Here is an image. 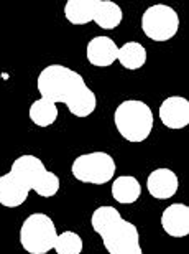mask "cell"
Returning a JSON list of instances; mask_svg holds the SVG:
<instances>
[{"mask_svg":"<svg viewBox=\"0 0 189 254\" xmlns=\"http://www.w3.org/2000/svg\"><path fill=\"white\" fill-rule=\"evenodd\" d=\"M117 60L125 69H140L146 63V50L139 42H129L119 48Z\"/></svg>","mask_w":189,"mask_h":254,"instance_id":"cell-15","label":"cell"},{"mask_svg":"<svg viewBox=\"0 0 189 254\" xmlns=\"http://www.w3.org/2000/svg\"><path fill=\"white\" fill-rule=\"evenodd\" d=\"M180 182L178 175L170 169H156L148 175L146 189L148 193L156 200H168L176 195Z\"/></svg>","mask_w":189,"mask_h":254,"instance_id":"cell-12","label":"cell"},{"mask_svg":"<svg viewBox=\"0 0 189 254\" xmlns=\"http://www.w3.org/2000/svg\"><path fill=\"white\" fill-rule=\"evenodd\" d=\"M142 30L153 42H168L180 30V17L170 5H151L142 17Z\"/></svg>","mask_w":189,"mask_h":254,"instance_id":"cell-8","label":"cell"},{"mask_svg":"<svg viewBox=\"0 0 189 254\" xmlns=\"http://www.w3.org/2000/svg\"><path fill=\"white\" fill-rule=\"evenodd\" d=\"M91 225L109 254H143L137 226L124 220L114 206L97 208L91 216Z\"/></svg>","mask_w":189,"mask_h":254,"instance_id":"cell-2","label":"cell"},{"mask_svg":"<svg viewBox=\"0 0 189 254\" xmlns=\"http://www.w3.org/2000/svg\"><path fill=\"white\" fill-rule=\"evenodd\" d=\"M83 240L78 233L74 231H63L61 235H58L54 241L56 254H81L83 253Z\"/></svg>","mask_w":189,"mask_h":254,"instance_id":"cell-17","label":"cell"},{"mask_svg":"<svg viewBox=\"0 0 189 254\" xmlns=\"http://www.w3.org/2000/svg\"><path fill=\"white\" fill-rule=\"evenodd\" d=\"M64 17L73 25L95 22L97 27L114 30L122 23L124 12L120 5L110 0H68L64 5Z\"/></svg>","mask_w":189,"mask_h":254,"instance_id":"cell-3","label":"cell"},{"mask_svg":"<svg viewBox=\"0 0 189 254\" xmlns=\"http://www.w3.org/2000/svg\"><path fill=\"white\" fill-rule=\"evenodd\" d=\"M30 119L38 127H49L58 119V108L56 104L42 98L30 106Z\"/></svg>","mask_w":189,"mask_h":254,"instance_id":"cell-16","label":"cell"},{"mask_svg":"<svg viewBox=\"0 0 189 254\" xmlns=\"http://www.w3.org/2000/svg\"><path fill=\"white\" fill-rule=\"evenodd\" d=\"M30 189L17 174L8 172L0 177V205L17 208L23 205L28 198Z\"/></svg>","mask_w":189,"mask_h":254,"instance_id":"cell-11","label":"cell"},{"mask_svg":"<svg viewBox=\"0 0 189 254\" xmlns=\"http://www.w3.org/2000/svg\"><path fill=\"white\" fill-rule=\"evenodd\" d=\"M117 53H119V47L109 37H94L86 48L89 63L97 68H107V66L114 64Z\"/></svg>","mask_w":189,"mask_h":254,"instance_id":"cell-13","label":"cell"},{"mask_svg":"<svg viewBox=\"0 0 189 254\" xmlns=\"http://www.w3.org/2000/svg\"><path fill=\"white\" fill-rule=\"evenodd\" d=\"M114 123L119 134L125 140L139 144L146 140L153 130V113L143 101L129 99L119 104L114 113Z\"/></svg>","mask_w":189,"mask_h":254,"instance_id":"cell-4","label":"cell"},{"mask_svg":"<svg viewBox=\"0 0 189 254\" xmlns=\"http://www.w3.org/2000/svg\"><path fill=\"white\" fill-rule=\"evenodd\" d=\"M163 231L171 238H186L189 235V206L173 203L161 215Z\"/></svg>","mask_w":189,"mask_h":254,"instance_id":"cell-10","label":"cell"},{"mask_svg":"<svg viewBox=\"0 0 189 254\" xmlns=\"http://www.w3.org/2000/svg\"><path fill=\"white\" fill-rule=\"evenodd\" d=\"M163 126L173 130H181L189 126V101L183 96H170L160 106Z\"/></svg>","mask_w":189,"mask_h":254,"instance_id":"cell-9","label":"cell"},{"mask_svg":"<svg viewBox=\"0 0 189 254\" xmlns=\"http://www.w3.org/2000/svg\"><path fill=\"white\" fill-rule=\"evenodd\" d=\"M117 170L115 160L107 152H91L79 155L71 165L76 180L91 185H105L114 179Z\"/></svg>","mask_w":189,"mask_h":254,"instance_id":"cell-7","label":"cell"},{"mask_svg":"<svg viewBox=\"0 0 189 254\" xmlns=\"http://www.w3.org/2000/svg\"><path fill=\"white\" fill-rule=\"evenodd\" d=\"M37 88L43 99L49 103H63L76 118H88L95 111L97 98L89 89L83 76L63 64H49L42 69Z\"/></svg>","mask_w":189,"mask_h":254,"instance_id":"cell-1","label":"cell"},{"mask_svg":"<svg viewBox=\"0 0 189 254\" xmlns=\"http://www.w3.org/2000/svg\"><path fill=\"white\" fill-rule=\"evenodd\" d=\"M58 231L45 213H33L20 228V245L28 254H47L54 248Z\"/></svg>","mask_w":189,"mask_h":254,"instance_id":"cell-6","label":"cell"},{"mask_svg":"<svg viewBox=\"0 0 189 254\" xmlns=\"http://www.w3.org/2000/svg\"><path fill=\"white\" fill-rule=\"evenodd\" d=\"M10 172L17 174L30 190L37 191V195L43 198H51L59 191V179L53 172L47 170V167L38 157L22 155L13 160Z\"/></svg>","mask_w":189,"mask_h":254,"instance_id":"cell-5","label":"cell"},{"mask_svg":"<svg viewBox=\"0 0 189 254\" xmlns=\"http://www.w3.org/2000/svg\"><path fill=\"white\" fill-rule=\"evenodd\" d=\"M140 195H142V185L132 175H120L112 184V196H114L115 201L122 203V205L135 203L140 198Z\"/></svg>","mask_w":189,"mask_h":254,"instance_id":"cell-14","label":"cell"}]
</instances>
